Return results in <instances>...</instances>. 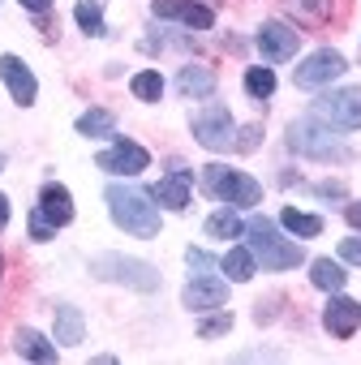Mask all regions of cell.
<instances>
[{
	"label": "cell",
	"mask_w": 361,
	"mask_h": 365,
	"mask_svg": "<svg viewBox=\"0 0 361 365\" xmlns=\"http://www.w3.org/2000/svg\"><path fill=\"white\" fill-rule=\"evenodd\" d=\"M103 198H108V211H112L116 228H125V232H133V237H155V232H159V207H151V202H155L151 194L112 180Z\"/></svg>",
	"instance_id": "cell-1"
},
{
	"label": "cell",
	"mask_w": 361,
	"mask_h": 365,
	"mask_svg": "<svg viewBox=\"0 0 361 365\" xmlns=\"http://www.w3.org/2000/svg\"><path fill=\"white\" fill-rule=\"evenodd\" d=\"M245 237H250L254 262H263L267 271H288V267H297V262L305 258V250H301L297 241H284V232H280L271 220H263V215H254V220L245 224Z\"/></svg>",
	"instance_id": "cell-2"
},
{
	"label": "cell",
	"mask_w": 361,
	"mask_h": 365,
	"mask_svg": "<svg viewBox=\"0 0 361 365\" xmlns=\"http://www.w3.org/2000/svg\"><path fill=\"white\" fill-rule=\"evenodd\" d=\"M203 190L228 207H258L263 202V185L254 176L237 172V168H224V163H207L203 168Z\"/></svg>",
	"instance_id": "cell-3"
},
{
	"label": "cell",
	"mask_w": 361,
	"mask_h": 365,
	"mask_svg": "<svg viewBox=\"0 0 361 365\" xmlns=\"http://www.w3.org/2000/svg\"><path fill=\"white\" fill-rule=\"evenodd\" d=\"M91 275L125 284V288H138V292H155L159 288V271L151 262H138V258H125V254H99L91 262Z\"/></svg>",
	"instance_id": "cell-4"
},
{
	"label": "cell",
	"mask_w": 361,
	"mask_h": 365,
	"mask_svg": "<svg viewBox=\"0 0 361 365\" xmlns=\"http://www.w3.org/2000/svg\"><path fill=\"white\" fill-rule=\"evenodd\" d=\"M288 146L297 155H310V159H348V146H340L335 133H327L314 116L288 125Z\"/></svg>",
	"instance_id": "cell-5"
},
{
	"label": "cell",
	"mask_w": 361,
	"mask_h": 365,
	"mask_svg": "<svg viewBox=\"0 0 361 365\" xmlns=\"http://www.w3.org/2000/svg\"><path fill=\"white\" fill-rule=\"evenodd\" d=\"M194 138H198L207 150H233V138H237L233 112H228L224 103H207V108L194 116Z\"/></svg>",
	"instance_id": "cell-6"
},
{
	"label": "cell",
	"mask_w": 361,
	"mask_h": 365,
	"mask_svg": "<svg viewBox=\"0 0 361 365\" xmlns=\"http://www.w3.org/2000/svg\"><path fill=\"white\" fill-rule=\"evenodd\" d=\"M314 116L335 125V129H361V86H344L331 91L314 103Z\"/></svg>",
	"instance_id": "cell-7"
},
{
	"label": "cell",
	"mask_w": 361,
	"mask_h": 365,
	"mask_svg": "<svg viewBox=\"0 0 361 365\" xmlns=\"http://www.w3.org/2000/svg\"><path fill=\"white\" fill-rule=\"evenodd\" d=\"M348 65H344V56L335 52V48H318V52H310L301 65H297V86L301 91H314V86H327V82H335L340 73H344Z\"/></svg>",
	"instance_id": "cell-8"
},
{
	"label": "cell",
	"mask_w": 361,
	"mask_h": 365,
	"mask_svg": "<svg viewBox=\"0 0 361 365\" xmlns=\"http://www.w3.org/2000/svg\"><path fill=\"white\" fill-rule=\"evenodd\" d=\"M151 155L138 146V142H116L108 150H99V168L103 172H121V176H133V172H146Z\"/></svg>",
	"instance_id": "cell-9"
},
{
	"label": "cell",
	"mask_w": 361,
	"mask_h": 365,
	"mask_svg": "<svg viewBox=\"0 0 361 365\" xmlns=\"http://www.w3.org/2000/svg\"><path fill=\"white\" fill-rule=\"evenodd\" d=\"M322 327H327L335 339H348V335L361 327V305H357L352 297H340V292H335V297L327 301V309H322Z\"/></svg>",
	"instance_id": "cell-10"
},
{
	"label": "cell",
	"mask_w": 361,
	"mask_h": 365,
	"mask_svg": "<svg viewBox=\"0 0 361 365\" xmlns=\"http://www.w3.org/2000/svg\"><path fill=\"white\" fill-rule=\"evenodd\" d=\"M0 78H5V86H9V95H14V103H35V95H39V82H35V73L22 65V56H0Z\"/></svg>",
	"instance_id": "cell-11"
},
{
	"label": "cell",
	"mask_w": 361,
	"mask_h": 365,
	"mask_svg": "<svg viewBox=\"0 0 361 365\" xmlns=\"http://www.w3.org/2000/svg\"><path fill=\"white\" fill-rule=\"evenodd\" d=\"M297 43H301V35L284 22H263V31H258V52L267 61H288L297 52Z\"/></svg>",
	"instance_id": "cell-12"
},
{
	"label": "cell",
	"mask_w": 361,
	"mask_h": 365,
	"mask_svg": "<svg viewBox=\"0 0 361 365\" xmlns=\"http://www.w3.org/2000/svg\"><path fill=\"white\" fill-rule=\"evenodd\" d=\"M151 9H155V18H176V22H185L194 31H207L215 22V14L207 5H198V0H155Z\"/></svg>",
	"instance_id": "cell-13"
},
{
	"label": "cell",
	"mask_w": 361,
	"mask_h": 365,
	"mask_svg": "<svg viewBox=\"0 0 361 365\" xmlns=\"http://www.w3.org/2000/svg\"><path fill=\"white\" fill-rule=\"evenodd\" d=\"M180 301H185V309H220L228 301V288L211 275H194V284L180 292Z\"/></svg>",
	"instance_id": "cell-14"
},
{
	"label": "cell",
	"mask_w": 361,
	"mask_h": 365,
	"mask_svg": "<svg viewBox=\"0 0 361 365\" xmlns=\"http://www.w3.org/2000/svg\"><path fill=\"white\" fill-rule=\"evenodd\" d=\"M190 185H194V176L190 172H172V176H163L159 185H155V202L159 207H168V211H185L190 207Z\"/></svg>",
	"instance_id": "cell-15"
},
{
	"label": "cell",
	"mask_w": 361,
	"mask_h": 365,
	"mask_svg": "<svg viewBox=\"0 0 361 365\" xmlns=\"http://www.w3.org/2000/svg\"><path fill=\"white\" fill-rule=\"evenodd\" d=\"M39 211H44L56 228H65V224L73 220V198H69V190L56 185V180H52V185H44V190H39Z\"/></svg>",
	"instance_id": "cell-16"
},
{
	"label": "cell",
	"mask_w": 361,
	"mask_h": 365,
	"mask_svg": "<svg viewBox=\"0 0 361 365\" xmlns=\"http://www.w3.org/2000/svg\"><path fill=\"white\" fill-rule=\"evenodd\" d=\"M176 86H180V95L203 99V95H211V91H215V73H211L207 65H185V69L176 73Z\"/></svg>",
	"instance_id": "cell-17"
},
{
	"label": "cell",
	"mask_w": 361,
	"mask_h": 365,
	"mask_svg": "<svg viewBox=\"0 0 361 365\" xmlns=\"http://www.w3.org/2000/svg\"><path fill=\"white\" fill-rule=\"evenodd\" d=\"M18 356H26V361H39V365H52L56 361V348L39 335V331H31V327H22L18 331Z\"/></svg>",
	"instance_id": "cell-18"
},
{
	"label": "cell",
	"mask_w": 361,
	"mask_h": 365,
	"mask_svg": "<svg viewBox=\"0 0 361 365\" xmlns=\"http://www.w3.org/2000/svg\"><path fill=\"white\" fill-rule=\"evenodd\" d=\"M310 279H314V288H322V292H340L348 275H344L340 262H331V258H314V262H310Z\"/></svg>",
	"instance_id": "cell-19"
},
{
	"label": "cell",
	"mask_w": 361,
	"mask_h": 365,
	"mask_svg": "<svg viewBox=\"0 0 361 365\" xmlns=\"http://www.w3.org/2000/svg\"><path fill=\"white\" fill-rule=\"evenodd\" d=\"M82 335H86L82 309H73V305H61V309H56V344H82Z\"/></svg>",
	"instance_id": "cell-20"
},
{
	"label": "cell",
	"mask_w": 361,
	"mask_h": 365,
	"mask_svg": "<svg viewBox=\"0 0 361 365\" xmlns=\"http://www.w3.org/2000/svg\"><path fill=\"white\" fill-rule=\"evenodd\" d=\"M112 129H116V116L103 112V108H91L86 116H78V133L82 138H108Z\"/></svg>",
	"instance_id": "cell-21"
},
{
	"label": "cell",
	"mask_w": 361,
	"mask_h": 365,
	"mask_svg": "<svg viewBox=\"0 0 361 365\" xmlns=\"http://www.w3.org/2000/svg\"><path fill=\"white\" fill-rule=\"evenodd\" d=\"M241 232H245V224L237 220V211H215L207 220V237H215V241H237Z\"/></svg>",
	"instance_id": "cell-22"
},
{
	"label": "cell",
	"mask_w": 361,
	"mask_h": 365,
	"mask_svg": "<svg viewBox=\"0 0 361 365\" xmlns=\"http://www.w3.org/2000/svg\"><path fill=\"white\" fill-rule=\"evenodd\" d=\"M280 224H284L288 232H297V237H318V232H322V220H318V215H305V211H297V207H288V211L280 215Z\"/></svg>",
	"instance_id": "cell-23"
},
{
	"label": "cell",
	"mask_w": 361,
	"mask_h": 365,
	"mask_svg": "<svg viewBox=\"0 0 361 365\" xmlns=\"http://www.w3.org/2000/svg\"><path fill=\"white\" fill-rule=\"evenodd\" d=\"M73 18L86 35H103V0H78Z\"/></svg>",
	"instance_id": "cell-24"
},
{
	"label": "cell",
	"mask_w": 361,
	"mask_h": 365,
	"mask_svg": "<svg viewBox=\"0 0 361 365\" xmlns=\"http://www.w3.org/2000/svg\"><path fill=\"white\" fill-rule=\"evenodd\" d=\"M224 271H228V279H237V284H241V279H250V275H254V254H250V250H241V245H237V250H228V254H224Z\"/></svg>",
	"instance_id": "cell-25"
},
{
	"label": "cell",
	"mask_w": 361,
	"mask_h": 365,
	"mask_svg": "<svg viewBox=\"0 0 361 365\" xmlns=\"http://www.w3.org/2000/svg\"><path fill=\"white\" fill-rule=\"evenodd\" d=\"M245 91L254 99H271L275 95V73L271 69H245Z\"/></svg>",
	"instance_id": "cell-26"
},
{
	"label": "cell",
	"mask_w": 361,
	"mask_h": 365,
	"mask_svg": "<svg viewBox=\"0 0 361 365\" xmlns=\"http://www.w3.org/2000/svg\"><path fill=\"white\" fill-rule=\"evenodd\" d=\"M133 95L146 99V103H159V95H163V78H159L155 69H142V73L133 78Z\"/></svg>",
	"instance_id": "cell-27"
},
{
	"label": "cell",
	"mask_w": 361,
	"mask_h": 365,
	"mask_svg": "<svg viewBox=\"0 0 361 365\" xmlns=\"http://www.w3.org/2000/svg\"><path fill=\"white\" fill-rule=\"evenodd\" d=\"M288 5L305 18V22H322L331 14V0H288Z\"/></svg>",
	"instance_id": "cell-28"
},
{
	"label": "cell",
	"mask_w": 361,
	"mask_h": 365,
	"mask_svg": "<svg viewBox=\"0 0 361 365\" xmlns=\"http://www.w3.org/2000/svg\"><path fill=\"white\" fill-rule=\"evenodd\" d=\"M258 138H263V125H245V129H237V138H233V150L250 155V150L258 146Z\"/></svg>",
	"instance_id": "cell-29"
},
{
	"label": "cell",
	"mask_w": 361,
	"mask_h": 365,
	"mask_svg": "<svg viewBox=\"0 0 361 365\" xmlns=\"http://www.w3.org/2000/svg\"><path fill=\"white\" fill-rule=\"evenodd\" d=\"M52 232H56V224L35 207V211H31V237H35V241H52Z\"/></svg>",
	"instance_id": "cell-30"
},
{
	"label": "cell",
	"mask_w": 361,
	"mask_h": 365,
	"mask_svg": "<svg viewBox=\"0 0 361 365\" xmlns=\"http://www.w3.org/2000/svg\"><path fill=\"white\" fill-rule=\"evenodd\" d=\"M228 327H233V314L224 309V314H215V318H207V322L198 327V335H203V339H215V335H224Z\"/></svg>",
	"instance_id": "cell-31"
},
{
	"label": "cell",
	"mask_w": 361,
	"mask_h": 365,
	"mask_svg": "<svg viewBox=\"0 0 361 365\" xmlns=\"http://www.w3.org/2000/svg\"><path fill=\"white\" fill-rule=\"evenodd\" d=\"M185 258H190V267H194L198 275H207V271H211V254H203V250H190Z\"/></svg>",
	"instance_id": "cell-32"
},
{
	"label": "cell",
	"mask_w": 361,
	"mask_h": 365,
	"mask_svg": "<svg viewBox=\"0 0 361 365\" xmlns=\"http://www.w3.org/2000/svg\"><path fill=\"white\" fill-rule=\"evenodd\" d=\"M340 258L344 262H361V241H344L340 245Z\"/></svg>",
	"instance_id": "cell-33"
},
{
	"label": "cell",
	"mask_w": 361,
	"mask_h": 365,
	"mask_svg": "<svg viewBox=\"0 0 361 365\" xmlns=\"http://www.w3.org/2000/svg\"><path fill=\"white\" fill-rule=\"evenodd\" d=\"M344 220H348L352 228H361V202H348V207H344Z\"/></svg>",
	"instance_id": "cell-34"
},
{
	"label": "cell",
	"mask_w": 361,
	"mask_h": 365,
	"mask_svg": "<svg viewBox=\"0 0 361 365\" xmlns=\"http://www.w3.org/2000/svg\"><path fill=\"white\" fill-rule=\"evenodd\" d=\"M22 5H26L31 14H48V9H52V0H22Z\"/></svg>",
	"instance_id": "cell-35"
},
{
	"label": "cell",
	"mask_w": 361,
	"mask_h": 365,
	"mask_svg": "<svg viewBox=\"0 0 361 365\" xmlns=\"http://www.w3.org/2000/svg\"><path fill=\"white\" fill-rule=\"evenodd\" d=\"M5 224H9V198L0 194V232H5Z\"/></svg>",
	"instance_id": "cell-36"
},
{
	"label": "cell",
	"mask_w": 361,
	"mask_h": 365,
	"mask_svg": "<svg viewBox=\"0 0 361 365\" xmlns=\"http://www.w3.org/2000/svg\"><path fill=\"white\" fill-rule=\"evenodd\" d=\"M0 168H5V155H0Z\"/></svg>",
	"instance_id": "cell-37"
},
{
	"label": "cell",
	"mask_w": 361,
	"mask_h": 365,
	"mask_svg": "<svg viewBox=\"0 0 361 365\" xmlns=\"http://www.w3.org/2000/svg\"><path fill=\"white\" fill-rule=\"evenodd\" d=\"M0 271H5V258H0Z\"/></svg>",
	"instance_id": "cell-38"
}]
</instances>
